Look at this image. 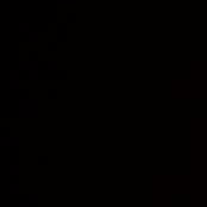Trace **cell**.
Instances as JSON below:
<instances>
[{
  "mask_svg": "<svg viewBox=\"0 0 207 207\" xmlns=\"http://www.w3.org/2000/svg\"><path fill=\"white\" fill-rule=\"evenodd\" d=\"M10 89H11V91H18V89H20L18 71L12 70V71L10 73Z\"/></svg>",
  "mask_w": 207,
  "mask_h": 207,
  "instance_id": "3957f363",
  "label": "cell"
},
{
  "mask_svg": "<svg viewBox=\"0 0 207 207\" xmlns=\"http://www.w3.org/2000/svg\"><path fill=\"white\" fill-rule=\"evenodd\" d=\"M50 64H51V66L49 67L50 69H56V66H55V63H50Z\"/></svg>",
  "mask_w": 207,
  "mask_h": 207,
  "instance_id": "ba28073f",
  "label": "cell"
},
{
  "mask_svg": "<svg viewBox=\"0 0 207 207\" xmlns=\"http://www.w3.org/2000/svg\"><path fill=\"white\" fill-rule=\"evenodd\" d=\"M39 114V99L23 98L18 104V117L24 119H34Z\"/></svg>",
  "mask_w": 207,
  "mask_h": 207,
  "instance_id": "6da1fadb",
  "label": "cell"
},
{
  "mask_svg": "<svg viewBox=\"0 0 207 207\" xmlns=\"http://www.w3.org/2000/svg\"><path fill=\"white\" fill-rule=\"evenodd\" d=\"M29 205H30L29 202H28V204H23V202H22V204H19V207H30Z\"/></svg>",
  "mask_w": 207,
  "mask_h": 207,
  "instance_id": "52a82bcc",
  "label": "cell"
},
{
  "mask_svg": "<svg viewBox=\"0 0 207 207\" xmlns=\"http://www.w3.org/2000/svg\"><path fill=\"white\" fill-rule=\"evenodd\" d=\"M28 202L30 204V205H37L38 204V199H39V195L37 194V193H31V194H29L28 195Z\"/></svg>",
  "mask_w": 207,
  "mask_h": 207,
  "instance_id": "277c9868",
  "label": "cell"
},
{
  "mask_svg": "<svg viewBox=\"0 0 207 207\" xmlns=\"http://www.w3.org/2000/svg\"><path fill=\"white\" fill-rule=\"evenodd\" d=\"M8 188H10V190H8V192H10V194H12V195H13V194H14V195H17V194H19V193H20V190H19V188H20V187H19V184H18V183H16V184H14V183H12V184H10V187H8Z\"/></svg>",
  "mask_w": 207,
  "mask_h": 207,
  "instance_id": "8992f818",
  "label": "cell"
},
{
  "mask_svg": "<svg viewBox=\"0 0 207 207\" xmlns=\"http://www.w3.org/2000/svg\"><path fill=\"white\" fill-rule=\"evenodd\" d=\"M8 172H10L11 176H13V175L18 176L19 175V166L18 164H11L10 168H8Z\"/></svg>",
  "mask_w": 207,
  "mask_h": 207,
  "instance_id": "5b68a950",
  "label": "cell"
},
{
  "mask_svg": "<svg viewBox=\"0 0 207 207\" xmlns=\"http://www.w3.org/2000/svg\"><path fill=\"white\" fill-rule=\"evenodd\" d=\"M20 138L18 136H5L0 137V145L1 146H19Z\"/></svg>",
  "mask_w": 207,
  "mask_h": 207,
  "instance_id": "7a4b0ae2",
  "label": "cell"
}]
</instances>
